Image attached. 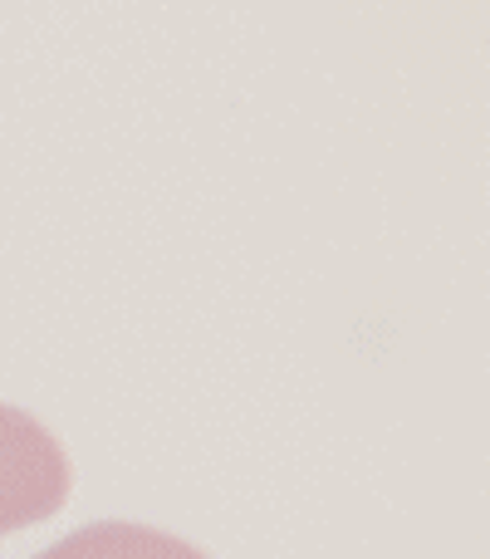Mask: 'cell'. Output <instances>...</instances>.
<instances>
[{"label":"cell","mask_w":490,"mask_h":559,"mask_svg":"<svg viewBox=\"0 0 490 559\" xmlns=\"http://www.w3.org/2000/svg\"><path fill=\"white\" fill-rule=\"evenodd\" d=\"M69 501V456L29 413L0 403V535L49 521Z\"/></svg>","instance_id":"6da1fadb"},{"label":"cell","mask_w":490,"mask_h":559,"mask_svg":"<svg viewBox=\"0 0 490 559\" xmlns=\"http://www.w3.org/2000/svg\"><path fill=\"white\" fill-rule=\"evenodd\" d=\"M35 559H206L196 545L163 535L153 525H133V521H98L74 531L69 540L49 545Z\"/></svg>","instance_id":"7a4b0ae2"}]
</instances>
